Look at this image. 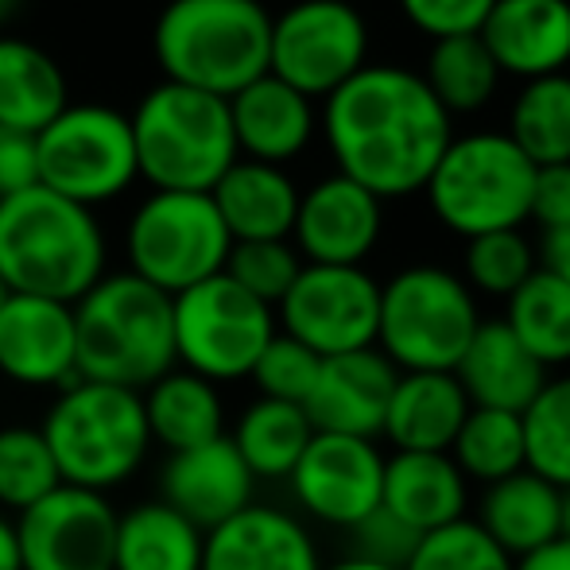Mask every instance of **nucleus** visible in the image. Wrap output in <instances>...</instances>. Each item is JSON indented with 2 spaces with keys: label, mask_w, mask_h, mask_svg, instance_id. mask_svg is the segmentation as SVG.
I'll use <instances>...</instances> for the list:
<instances>
[{
  "label": "nucleus",
  "mask_w": 570,
  "mask_h": 570,
  "mask_svg": "<svg viewBox=\"0 0 570 570\" xmlns=\"http://www.w3.org/2000/svg\"><path fill=\"white\" fill-rule=\"evenodd\" d=\"M504 326L543 368L570 365V284L540 268L504 299Z\"/></svg>",
  "instance_id": "nucleus-32"
},
{
  "label": "nucleus",
  "mask_w": 570,
  "mask_h": 570,
  "mask_svg": "<svg viewBox=\"0 0 570 570\" xmlns=\"http://www.w3.org/2000/svg\"><path fill=\"white\" fill-rule=\"evenodd\" d=\"M299 272L303 256L295 253L292 240H233L226 261V276L233 284L245 287L253 299L268 303L272 311L292 292Z\"/></svg>",
  "instance_id": "nucleus-39"
},
{
  "label": "nucleus",
  "mask_w": 570,
  "mask_h": 570,
  "mask_svg": "<svg viewBox=\"0 0 570 570\" xmlns=\"http://www.w3.org/2000/svg\"><path fill=\"white\" fill-rule=\"evenodd\" d=\"M535 268H540V253L520 229L481 233V237L465 240L462 279L473 295L509 299Z\"/></svg>",
  "instance_id": "nucleus-38"
},
{
  "label": "nucleus",
  "mask_w": 570,
  "mask_h": 570,
  "mask_svg": "<svg viewBox=\"0 0 570 570\" xmlns=\"http://www.w3.org/2000/svg\"><path fill=\"white\" fill-rule=\"evenodd\" d=\"M31 187H39L36 136L0 125V198H12Z\"/></svg>",
  "instance_id": "nucleus-45"
},
{
  "label": "nucleus",
  "mask_w": 570,
  "mask_h": 570,
  "mask_svg": "<svg viewBox=\"0 0 570 570\" xmlns=\"http://www.w3.org/2000/svg\"><path fill=\"white\" fill-rule=\"evenodd\" d=\"M203 570H323V551L299 512L253 501L206 532Z\"/></svg>",
  "instance_id": "nucleus-19"
},
{
  "label": "nucleus",
  "mask_w": 570,
  "mask_h": 570,
  "mask_svg": "<svg viewBox=\"0 0 570 570\" xmlns=\"http://www.w3.org/2000/svg\"><path fill=\"white\" fill-rule=\"evenodd\" d=\"M62 485L55 454L43 431L31 423H8L0 428V512L20 517L36 501Z\"/></svg>",
  "instance_id": "nucleus-36"
},
{
  "label": "nucleus",
  "mask_w": 570,
  "mask_h": 570,
  "mask_svg": "<svg viewBox=\"0 0 570 570\" xmlns=\"http://www.w3.org/2000/svg\"><path fill=\"white\" fill-rule=\"evenodd\" d=\"M528 470L559 489H570V373L548 376L540 396L520 412Z\"/></svg>",
  "instance_id": "nucleus-37"
},
{
  "label": "nucleus",
  "mask_w": 570,
  "mask_h": 570,
  "mask_svg": "<svg viewBox=\"0 0 570 570\" xmlns=\"http://www.w3.org/2000/svg\"><path fill=\"white\" fill-rule=\"evenodd\" d=\"M39 187L98 210L125 195L136 171L128 114L114 106H67L36 136Z\"/></svg>",
  "instance_id": "nucleus-11"
},
{
  "label": "nucleus",
  "mask_w": 570,
  "mask_h": 570,
  "mask_svg": "<svg viewBox=\"0 0 570 570\" xmlns=\"http://www.w3.org/2000/svg\"><path fill=\"white\" fill-rule=\"evenodd\" d=\"M478 326V295L443 264H412L381 284L376 350L400 373H454Z\"/></svg>",
  "instance_id": "nucleus-8"
},
{
  "label": "nucleus",
  "mask_w": 570,
  "mask_h": 570,
  "mask_svg": "<svg viewBox=\"0 0 570 570\" xmlns=\"http://www.w3.org/2000/svg\"><path fill=\"white\" fill-rule=\"evenodd\" d=\"M117 512L106 493L59 485L16 517L23 570H114Z\"/></svg>",
  "instance_id": "nucleus-15"
},
{
  "label": "nucleus",
  "mask_w": 570,
  "mask_h": 570,
  "mask_svg": "<svg viewBox=\"0 0 570 570\" xmlns=\"http://www.w3.org/2000/svg\"><path fill=\"white\" fill-rule=\"evenodd\" d=\"M473 520L517 563L563 535V489L543 481L540 473L520 470L481 489Z\"/></svg>",
  "instance_id": "nucleus-25"
},
{
  "label": "nucleus",
  "mask_w": 570,
  "mask_h": 570,
  "mask_svg": "<svg viewBox=\"0 0 570 570\" xmlns=\"http://www.w3.org/2000/svg\"><path fill=\"white\" fill-rule=\"evenodd\" d=\"M532 159L509 140V132L485 128L446 144L423 195L439 226L473 240L481 233L524 226L532 210Z\"/></svg>",
  "instance_id": "nucleus-7"
},
{
  "label": "nucleus",
  "mask_w": 570,
  "mask_h": 570,
  "mask_svg": "<svg viewBox=\"0 0 570 570\" xmlns=\"http://www.w3.org/2000/svg\"><path fill=\"white\" fill-rule=\"evenodd\" d=\"M528 222H535L543 233H556V229L570 226V164L535 167Z\"/></svg>",
  "instance_id": "nucleus-44"
},
{
  "label": "nucleus",
  "mask_w": 570,
  "mask_h": 570,
  "mask_svg": "<svg viewBox=\"0 0 570 570\" xmlns=\"http://www.w3.org/2000/svg\"><path fill=\"white\" fill-rule=\"evenodd\" d=\"M381 233H384L381 198L334 171L299 195L292 245L303 256V264L365 268Z\"/></svg>",
  "instance_id": "nucleus-17"
},
{
  "label": "nucleus",
  "mask_w": 570,
  "mask_h": 570,
  "mask_svg": "<svg viewBox=\"0 0 570 570\" xmlns=\"http://www.w3.org/2000/svg\"><path fill=\"white\" fill-rule=\"evenodd\" d=\"M381 509L420 535L439 532L470 517V481L451 454L392 451L384 458Z\"/></svg>",
  "instance_id": "nucleus-24"
},
{
  "label": "nucleus",
  "mask_w": 570,
  "mask_h": 570,
  "mask_svg": "<svg viewBox=\"0 0 570 570\" xmlns=\"http://www.w3.org/2000/svg\"><path fill=\"white\" fill-rule=\"evenodd\" d=\"M0 570H23L20 532H16V517L8 512H0Z\"/></svg>",
  "instance_id": "nucleus-48"
},
{
  "label": "nucleus",
  "mask_w": 570,
  "mask_h": 570,
  "mask_svg": "<svg viewBox=\"0 0 570 570\" xmlns=\"http://www.w3.org/2000/svg\"><path fill=\"white\" fill-rule=\"evenodd\" d=\"M465 415L470 400L454 373H400L381 435L392 443V451L451 454Z\"/></svg>",
  "instance_id": "nucleus-26"
},
{
  "label": "nucleus",
  "mask_w": 570,
  "mask_h": 570,
  "mask_svg": "<svg viewBox=\"0 0 570 570\" xmlns=\"http://www.w3.org/2000/svg\"><path fill=\"white\" fill-rule=\"evenodd\" d=\"M4 295H8V292H4V284H0V303H4Z\"/></svg>",
  "instance_id": "nucleus-52"
},
{
  "label": "nucleus",
  "mask_w": 570,
  "mask_h": 570,
  "mask_svg": "<svg viewBox=\"0 0 570 570\" xmlns=\"http://www.w3.org/2000/svg\"><path fill=\"white\" fill-rule=\"evenodd\" d=\"M512 570H570V543L567 540L548 543V548L517 559V567H512Z\"/></svg>",
  "instance_id": "nucleus-47"
},
{
  "label": "nucleus",
  "mask_w": 570,
  "mask_h": 570,
  "mask_svg": "<svg viewBox=\"0 0 570 570\" xmlns=\"http://www.w3.org/2000/svg\"><path fill=\"white\" fill-rule=\"evenodd\" d=\"M540 264L548 272H556L559 279H567V284H570V226L567 229H556V233H543Z\"/></svg>",
  "instance_id": "nucleus-46"
},
{
  "label": "nucleus",
  "mask_w": 570,
  "mask_h": 570,
  "mask_svg": "<svg viewBox=\"0 0 570 570\" xmlns=\"http://www.w3.org/2000/svg\"><path fill=\"white\" fill-rule=\"evenodd\" d=\"M272 16L261 0H167L151 47L164 82L233 98L268 75Z\"/></svg>",
  "instance_id": "nucleus-3"
},
{
  "label": "nucleus",
  "mask_w": 570,
  "mask_h": 570,
  "mask_svg": "<svg viewBox=\"0 0 570 570\" xmlns=\"http://www.w3.org/2000/svg\"><path fill=\"white\" fill-rule=\"evenodd\" d=\"M0 376L36 392L78 381L75 307L8 292L0 303Z\"/></svg>",
  "instance_id": "nucleus-16"
},
{
  "label": "nucleus",
  "mask_w": 570,
  "mask_h": 570,
  "mask_svg": "<svg viewBox=\"0 0 570 570\" xmlns=\"http://www.w3.org/2000/svg\"><path fill=\"white\" fill-rule=\"evenodd\" d=\"M159 501L171 504L179 517H187L195 528L226 524L240 509L256 501V478L240 454L233 451L229 435L203 443L195 451L167 454L159 465Z\"/></svg>",
  "instance_id": "nucleus-20"
},
{
  "label": "nucleus",
  "mask_w": 570,
  "mask_h": 570,
  "mask_svg": "<svg viewBox=\"0 0 570 570\" xmlns=\"http://www.w3.org/2000/svg\"><path fill=\"white\" fill-rule=\"evenodd\" d=\"M478 39L501 78L535 82L570 67V0H497Z\"/></svg>",
  "instance_id": "nucleus-21"
},
{
  "label": "nucleus",
  "mask_w": 570,
  "mask_h": 570,
  "mask_svg": "<svg viewBox=\"0 0 570 570\" xmlns=\"http://www.w3.org/2000/svg\"><path fill=\"white\" fill-rule=\"evenodd\" d=\"M381 323V284L365 268L303 264L292 292L276 303L279 334L318 357L373 350Z\"/></svg>",
  "instance_id": "nucleus-13"
},
{
  "label": "nucleus",
  "mask_w": 570,
  "mask_h": 570,
  "mask_svg": "<svg viewBox=\"0 0 570 570\" xmlns=\"http://www.w3.org/2000/svg\"><path fill=\"white\" fill-rule=\"evenodd\" d=\"M454 465L465 481H478L481 489L504 481L512 473L528 470L524 423L517 412H493V407H470L465 423L458 428L451 446Z\"/></svg>",
  "instance_id": "nucleus-35"
},
{
  "label": "nucleus",
  "mask_w": 570,
  "mask_h": 570,
  "mask_svg": "<svg viewBox=\"0 0 570 570\" xmlns=\"http://www.w3.org/2000/svg\"><path fill=\"white\" fill-rule=\"evenodd\" d=\"M559 540L570 543V489H563V535Z\"/></svg>",
  "instance_id": "nucleus-50"
},
{
  "label": "nucleus",
  "mask_w": 570,
  "mask_h": 570,
  "mask_svg": "<svg viewBox=\"0 0 570 570\" xmlns=\"http://www.w3.org/2000/svg\"><path fill=\"white\" fill-rule=\"evenodd\" d=\"M136 144V171L151 190L210 195L237 164L229 101L190 86L159 82L128 114Z\"/></svg>",
  "instance_id": "nucleus-6"
},
{
  "label": "nucleus",
  "mask_w": 570,
  "mask_h": 570,
  "mask_svg": "<svg viewBox=\"0 0 570 570\" xmlns=\"http://www.w3.org/2000/svg\"><path fill=\"white\" fill-rule=\"evenodd\" d=\"M323 570H396V567H381V563H368L361 556H342L334 563H323Z\"/></svg>",
  "instance_id": "nucleus-49"
},
{
  "label": "nucleus",
  "mask_w": 570,
  "mask_h": 570,
  "mask_svg": "<svg viewBox=\"0 0 570 570\" xmlns=\"http://www.w3.org/2000/svg\"><path fill=\"white\" fill-rule=\"evenodd\" d=\"M350 4H357V0H350Z\"/></svg>",
  "instance_id": "nucleus-53"
},
{
  "label": "nucleus",
  "mask_w": 570,
  "mask_h": 570,
  "mask_svg": "<svg viewBox=\"0 0 570 570\" xmlns=\"http://www.w3.org/2000/svg\"><path fill=\"white\" fill-rule=\"evenodd\" d=\"M384 458L389 454L376 446V439L315 431V439L287 478L292 501L307 520L353 532L368 512L381 509Z\"/></svg>",
  "instance_id": "nucleus-14"
},
{
  "label": "nucleus",
  "mask_w": 570,
  "mask_h": 570,
  "mask_svg": "<svg viewBox=\"0 0 570 570\" xmlns=\"http://www.w3.org/2000/svg\"><path fill=\"white\" fill-rule=\"evenodd\" d=\"M140 400L144 420H148L151 431V446H164L167 454L214 443L229 428L226 396H222L218 384L203 381V376L187 373L179 365L159 376L151 389H144Z\"/></svg>",
  "instance_id": "nucleus-28"
},
{
  "label": "nucleus",
  "mask_w": 570,
  "mask_h": 570,
  "mask_svg": "<svg viewBox=\"0 0 570 570\" xmlns=\"http://www.w3.org/2000/svg\"><path fill=\"white\" fill-rule=\"evenodd\" d=\"M233 237L210 195L195 190H151L125 226V256L132 276L164 295L222 276Z\"/></svg>",
  "instance_id": "nucleus-9"
},
{
  "label": "nucleus",
  "mask_w": 570,
  "mask_h": 570,
  "mask_svg": "<svg viewBox=\"0 0 570 570\" xmlns=\"http://www.w3.org/2000/svg\"><path fill=\"white\" fill-rule=\"evenodd\" d=\"M509 556L481 532V524L473 517H462L454 524L428 532L415 543L412 559L404 570H512Z\"/></svg>",
  "instance_id": "nucleus-40"
},
{
  "label": "nucleus",
  "mask_w": 570,
  "mask_h": 570,
  "mask_svg": "<svg viewBox=\"0 0 570 570\" xmlns=\"http://www.w3.org/2000/svg\"><path fill=\"white\" fill-rule=\"evenodd\" d=\"M233 451L240 454V462L248 465V473L261 481H287L295 470V462L307 451V443L315 439L307 412L299 404H284V400H248L240 407L233 431H226Z\"/></svg>",
  "instance_id": "nucleus-31"
},
{
  "label": "nucleus",
  "mask_w": 570,
  "mask_h": 570,
  "mask_svg": "<svg viewBox=\"0 0 570 570\" xmlns=\"http://www.w3.org/2000/svg\"><path fill=\"white\" fill-rule=\"evenodd\" d=\"M396 4L420 36L439 43L454 36H478L497 0H396Z\"/></svg>",
  "instance_id": "nucleus-42"
},
{
  "label": "nucleus",
  "mask_w": 570,
  "mask_h": 570,
  "mask_svg": "<svg viewBox=\"0 0 570 570\" xmlns=\"http://www.w3.org/2000/svg\"><path fill=\"white\" fill-rule=\"evenodd\" d=\"M423 82L435 94V101L451 117L478 114L497 98L501 86V70H497L493 55L485 51L478 36H454L431 43L428 67H423Z\"/></svg>",
  "instance_id": "nucleus-34"
},
{
  "label": "nucleus",
  "mask_w": 570,
  "mask_h": 570,
  "mask_svg": "<svg viewBox=\"0 0 570 570\" xmlns=\"http://www.w3.org/2000/svg\"><path fill=\"white\" fill-rule=\"evenodd\" d=\"M39 431L51 446L62 485L106 497L128 485L151 454L140 392L117 384L70 381L55 392Z\"/></svg>",
  "instance_id": "nucleus-5"
},
{
  "label": "nucleus",
  "mask_w": 570,
  "mask_h": 570,
  "mask_svg": "<svg viewBox=\"0 0 570 570\" xmlns=\"http://www.w3.org/2000/svg\"><path fill=\"white\" fill-rule=\"evenodd\" d=\"M368 67V23L350 0H295L272 16L268 75L303 98H331Z\"/></svg>",
  "instance_id": "nucleus-12"
},
{
  "label": "nucleus",
  "mask_w": 570,
  "mask_h": 570,
  "mask_svg": "<svg viewBox=\"0 0 570 570\" xmlns=\"http://www.w3.org/2000/svg\"><path fill=\"white\" fill-rule=\"evenodd\" d=\"M454 381L462 384L470 407L520 415L548 384V368L517 342L504 318H481L478 334L458 357Z\"/></svg>",
  "instance_id": "nucleus-23"
},
{
  "label": "nucleus",
  "mask_w": 570,
  "mask_h": 570,
  "mask_svg": "<svg viewBox=\"0 0 570 570\" xmlns=\"http://www.w3.org/2000/svg\"><path fill=\"white\" fill-rule=\"evenodd\" d=\"M109 272L98 214L47 187L0 198V284L12 295L75 307Z\"/></svg>",
  "instance_id": "nucleus-2"
},
{
  "label": "nucleus",
  "mask_w": 570,
  "mask_h": 570,
  "mask_svg": "<svg viewBox=\"0 0 570 570\" xmlns=\"http://www.w3.org/2000/svg\"><path fill=\"white\" fill-rule=\"evenodd\" d=\"M420 540L423 535L412 532L407 524H400L392 512L376 509L350 532V556H361V559H368V563L404 570Z\"/></svg>",
  "instance_id": "nucleus-43"
},
{
  "label": "nucleus",
  "mask_w": 570,
  "mask_h": 570,
  "mask_svg": "<svg viewBox=\"0 0 570 570\" xmlns=\"http://www.w3.org/2000/svg\"><path fill=\"white\" fill-rule=\"evenodd\" d=\"M318 120L338 175L381 203L420 195L454 140V117L435 101L423 75L392 62L361 67L326 98Z\"/></svg>",
  "instance_id": "nucleus-1"
},
{
  "label": "nucleus",
  "mask_w": 570,
  "mask_h": 570,
  "mask_svg": "<svg viewBox=\"0 0 570 570\" xmlns=\"http://www.w3.org/2000/svg\"><path fill=\"white\" fill-rule=\"evenodd\" d=\"M396 376L400 368L376 345L323 357L318 381L303 412H307L311 428L323 431V435L381 439Z\"/></svg>",
  "instance_id": "nucleus-18"
},
{
  "label": "nucleus",
  "mask_w": 570,
  "mask_h": 570,
  "mask_svg": "<svg viewBox=\"0 0 570 570\" xmlns=\"http://www.w3.org/2000/svg\"><path fill=\"white\" fill-rule=\"evenodd\" d=\"M504 132L535 167L570 164V75L520 86Z\"/></svg>",
  "instance_id": "nucleus-33"
},
{
  "label": "nucleus",
  "mask_w": 570,
  "mask_h": 570,
  "mask_svg": "<svg viewBox=\"0 0 570 570\" xmlns=\"http://www.w3.org/2000/svg\"><path fill=\"white\" fill-rule=\"evenodd\" d=\"M16 4H20V0H0V20H4V16H12Z\"/></svg>",
  "instance_id": "nucleus-51"
},
{
  "label": "nucleus",
  "mask_w": 570,
  "mask_h": 570,
  "mask_svg": "<svg viewBox=\"0 0 570 570\" xmlns=\"http://www.w3.org/2000/svg\"><path fill=\"white\" fill-rule=\"evenodd\" d=\"M299 195L284 167L256 159H237L210 190L233 240H292Z\"/></svg>",
  "instance_id": "nucleus-27"
},
{
  "label": "nucleus",
  "mask_w": 570,
  "mask_h": 570,
  "mask_svg": "<svg viewBox=\"0 0 570 570\" xmlns=\"http://www.w3.org/2000/svg\"><path fill=\"white\" fill-rule=\"evenodd\" d=\"M318 368L323 357L311 353L307 345H299L295 338L276 331V338L264 345V353L256 357L248 381L256 384V396L264 400H284V404H307L311 389L318 381Z\"/></svg>",
  "instance_id": "nucleus-41"
},
{
  "label": "nucleus",
  "mask_w": 570,
  "mask_h": 570,
  "mask_svg": "<svg viewBox=\"0 0 570 570\" xmlns=\"http://www.w3.org/2000/svg\"><path fill=\"white\" fill-rule=\"evenodd\" d=\"M67 106V75L59 62L31 39L0 36V125L39 136Z\"/></svg>",
  "instance_id": "nucleus-29"
},
{
  "label": "nucleus",
  "mask_w": 570,
  "mask_h": 570,
  "mask_svg": "<svg viewBox=\"0 0 570 570\" xmlns=\"http://www.w3.org/2000/svg\"><path fill=\"white\" fill-rule=\"evenodd\" d=\"M206 532L156 501H136L117 512L114 570H203Z\"/></svg>",
  "instance_id": "nucleus-30"
},
{
  "label": "nucleus",
  "mask_w": 570,
  "mask_h": 570,
  "mask_svg": "<svg viewBox=\"0 0 570 570\" xmlns=\"http://www.w3.org/2000/svg\"><path fill=\"white\" fill-rule=\"evenodd\" d=\"M229 125L240 159L284 167L315 140L318 114L311 98L279 82L276 75H264L229 98Z\"/></svg>",
  "instance_id": "nucleus-22"
},
{
  "label": "nucleus",
  "mask_w": 570,
  "mask_h": 570,
  "mask_svg": "<svg viewBox=\"0 0 570 570\" xmlns=\"http://www.w3.org/2000/svg\"><path fill=\"white\" fill-rule=\"evenodd\" d=\"M78 381L144 392L175 368L171 295L132 272H106L75 303Z\"/></svg>",
  "instance_id": "nucleus-4"
},
{
  "label": "nucleus",
  "mask_w": 570,
  "mask_h": 570,
  "mask_svg": "<svg viewBox=\"0 0 570 570\" xmlns=\"http://www.w3.org/2000/svg\"><path fill=\"white\" fill-rule=\"evenodd\" d=\"M175 365L210 384L248 381L264 345L276 338V311L233 279L210 276L171 299Z\"/></svg>",
  "instance_id": "nucleus-10"
}]
</instances>
